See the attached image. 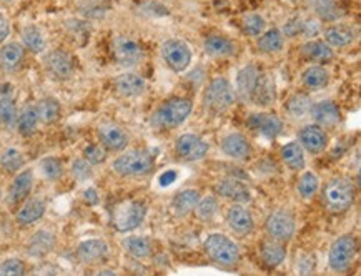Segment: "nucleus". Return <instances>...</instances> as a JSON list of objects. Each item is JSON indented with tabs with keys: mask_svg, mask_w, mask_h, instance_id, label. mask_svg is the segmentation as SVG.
<instances>
[{
	"mask_svg": "<svg viewBox=\"0 0 361 276\" xmlns=\"http://www.w3.org/2000/svg\"><path fill=\"white\" fill-rule=\"evenodd\" d=\"M97 135H99L100 145L105 150L122 151L128 145L127 132L122 127L115 125V123H102L99 130H97Z\"/></svg>",
	"mask_w": 361,
	"mask_h": 276,
	"instance_id": "4468645a",
	"label": "nucleus"
},
{
	"mask_svg": "<svg viewBox=\"0 0 361 276\" xmlns=\"http://www.w3.org/2000/svg\"><path fill=\"white\" fill-rule=\"evenodd\" d=\"M32 187H34V172L32 170H24L13 178L11 188H8L7 200L11 205H18L29 199Z\"/></svg>",
	"mask_w": 361,
	"mask_h": 276,
	"instance_id": "412c9836",
	"label": "nucleus"
},
{
	"mask_svg": "<svg viewBox=\"0 0 361 276\" xmlns=\"http://www.w3.org/2000/svg\"><path fill=\"white\" fill-rule=\"evenodd\" d=\"M55 246V234L49 230H39L34 237L30 238L29 245H27V253L35 258H42V256L49 255Z\"/></svg>",
	"mask_w": 361,
	"mask_h": 276,
	"instance_id": "a878e982",
	"label": "nucleus"
},
{
	"mask_svg": "<svg viewBox=\"0 0 361 276\" xmlns=\"http://www.w3.org/2000/svg\"><path fill=\"white\" fill-rule=\"evenodd\" d=\"M11 34V24H8V18L0 13V44L7 39Z\"/></svg>",
	"mask_w": 361,
	"mask_h": 276,
	"instance_id": "5fc2aeb1",
	"label": "nucleus"
},
{
	"mask_svg": "<svg viewBox=\"0 0 361 276\" xmlns=\"http://www.w3.org/2000/svg\"><path fill=\"white\" fill-rule=\"evenodd\" d=\"M45 68L50 73V77L57 80H67L73 73V61L72 57L63 50H52L45 57Z\"/></svg>",
	"mask_w": 361,
	"mask_h": 276,
	"instance_id": "dca6fc26",
	"label": "nucleus"
},
{
	"mask_svg": "<svg viewBox=\"0 0 361 276\" xmlns=\"http://www.w3.org/2000/svg\"><path fill=\"white\" fill-rule=\"evenodd\" d=\"M226 225L233 233H237L238 237H247L253 232L255 228V220L252 211L242 203L231 205L228 211H226Z\"/></svg>",
	"mask_w": 361,
	"mask_h": 276,
	"instance_id": "f8f14e48",
	"label": "nucleus"
},
{
	"mask_svg": "<svg viewBox=\"0 0 361 276\" xmlns=\"http://www.w3.org/2000/svg\"><path fill=\"white\" fill-rule=\"evenodd\" d=\"M114 87L122 96H138L147 89L145 80L138 73H120L114 78Z\"/></svg>",
	"mask_w": 361,
	"mask_h": 276,
	"instance_id": "5701e85b",
	"label": "nucleus"
},
{
	"mask_svg": "<svg viewBox=\"0 0 361 276\" xmlns=\"http://www.w3.org/2000/svg\"><path fill=\"white\" fill-rule=\"evenodd\" d=\"M248 127L265 138H276L283 130V123H281L280 118L275 113L268 112L250 115Z\"/></svg>",
	"mask_w": 361,
	"mask_h": 276,
	"instance_id": "ddd939ff",
	"label": "nucleus"
},
{
	"mask_svg": "<svg viewBox=\"0 0 361 276\" xmlns=\"http://www.w3.org/2000/svg\"><path fill=\"white\" fill-rule=\"evenodd\" d=\"M296 230L295 216L290 211L276 210L271 211L265 220V232L271 240L286 243L293 238Z\"/></svg>",
	"mask_w": 361,
	"mask_h": 276,
	"instance_id": "6e6552de",
	"label": "nucleus"
},
{
	"mask_svg": "<svg viewBox=\"0 0 361 276\" xmlns=\"http://www.w3.org/2000/svg\"><path fill=\"white\" fill-rule=\"evenodd\" d=\"M356 190L348 178L336 177L323 187L322 200L323 206L330 213H345L355 203Z\"/></svg>",
	"mask_w": 361,
	"mask_h": 276,
	"instance_id": "f257e3e1",
	"label": "nucleus"
},
{
	"mask_svg": "<svg viewBox=\"0 0 361 276\" xmlns=\"http://www.w3.org/2000/svg\"><path fill=\"white\" fill-rule=\"evenodd\" d=\"M300 145L303 146V150L310 151V153L317 155L322 153L328 145V135L320 125L312 123V125H305L298 133Z\"/></svg>",
	"mask_w": 361,
	"mask_h": 276,
	"instance_id": "f3484780",
	"label": "nucleus"
},
{
	"mask_svg": "<svg viewBox=\"0 0 361 276\" xmlns=\"http://www.w3.org/2000/svg\"><path fill=\"white\" fill-rule=\"evenodd\" d=\"M25 165V158L20 150L7 149L0 155V167L7 173H17Z\"/></svg>",
	"mask_w": 361,
	"mask_h": 276,
	"instance_id": "79ce46f5",
	"label": "nucleus"
},
{
	"mask_svg": "<svg viewBox=\"0 0 361 276\" xmlns=\"http://www.w3.org/2000/svg\"><path fill=\"white\" fill-rule=\"evenodd\" d=\"M258 73H260V70H258V68L253 67V65L243 67L242 70L238 72L235 95L238 96L240 102H243V104L252 102V94H253L255 84H257Z\"/></svg>",
	"mask_w": 361,
	"mask_h": 276,
	"instance_id": "b1692460",
	"label": "nucleus"
},
{
	"mask_svg": "<svg viewBox=\"0 0 361 276\" xmlns=\"http://www.w3.org/2000/svg\"><path fill=\"white\" fill-rule=\"evenodd\" d=\"M310 117L320 127H335L340 122L341 113L335 102H331V100H322V102L312 105Z\"/></svg>",
	"mask_w": 361,
	"mask_h": 276,
	"instance_id": "4be33fe9",
	"label": "nucleus"
},
{
	"mask_svg": "<svg viewBox=\"0 0 361 276\" xmlns=\"http://www.w3.org/2000/svg\"><path fill=\"white\" fill-rule=\"evenodd\" d=\"M107 243L104 240H99V238H90V240L82 242L80 245L77 246V258L85 265L100 263V261L107 256Z\"/></svg>",
	"mask_w": 361,
	"mask_h": 276,
	"instance_id": "aec40b11",
	"label": "nucleus"
},
{
	"mask_svg": "<svg viewBox=\"0 0 361 276\" xmlns=\"http://www.w3.org/2000/svg\"><path fill=\"white\" fill-rule=\"evenodd\" d=\"M203 49L205 52L210 55V57H216V58H224V57H230V55L235 54V45L233 42H230L226 37L221 35H210L203 44Z\"/></svg>",
	"mask_w": 361,
	"mask_h": 276,
	"instance_id": "2f4dec72",
	"label": "nucleus"
},
{
	"mask_svg": "<svg viewBox=\"0 0 361 276\" xmlns=\"http://www.w3.org/2000/svg\"><path fill=\"white\" fill-rule=\"evenodd\" d=\"M175 150H177L180 158L187 160V162H198L207 156L208 144L193 133H185V135L177 138Z\"/></svg>",
	"mask_w": 361,
	"mask_h": 276,
	"instance_id": "9b49d317",
	"label": "nucleus"
},
{
	"mask_svg": "<svg viewBox=\"0 0 361 276\" xmlns=\"http://www.w3.org/2000/svg\"><path fill=\"white\" fill-rule=\"evenodd\" d=\"M323 37H325V42L330 45V47H346V45L353 44L356 39V34L353 27L348 25H331L323 32Z\"/></svg>",
	"mask_w": 361,
	"mask_h": 276,
	"instance_id": "c85d7f7f",
	"label": "nucleus"
},
{
	"mask_svg": "<svg viewBox=\"0 0 361 276\" xmlns=\"http://www.w3.org/2000/svg\"><path fill=\"white\" fill-rule=\"evenodd\" d=\"M307 2L322 20L333 22L341 15L336 0H307Z\"/></svg>",
	"mask_w": 361,
	"mask_h": 276,
	"instance_id": "ea45409f",
	"label": "nucleus"
},
{
	"mask_svg": "<svg viewBox=\"0 0 361 276\" xmlns=\"http://www.w3.org/2000/svg\"><path fill=\"white\" fill-rule=\"evenodd\" d=\"M72 173L78 182H87L89 178H92V175H94V172H92V165L87 162L85 158H78L72 163Z\"/></svg>",
	"mask_w": 361,
	"mask_h": 276,
	"instance_id": "3c124183",
	"label": "nucleus"
},
{
	"mask_svg": "<svg viewBox=\"0 0 361 276\" xmlns=\"http://www.w3.org/2000/svg\"><path fill=\"white\" fill-rule=\"evenodd\" d=\"M17 115V107L16 102L12 100L11 92H4L2 96H0V122L8 128L16 127Z\"/></svg>",
	"mask_w": 361,
	"mask_h": 276,
	"instance_id": "a19ab883",
	"label": "nucleus"
},
{
	"mask_svg": "<svg viewBox=\"0 0 361 276\" xmlns=\"http://www.w3.org/2000/svg\"><path fill=\"white\" fill-rule=\"evenodd\" d=\"M39 113H37L35 107H25L20 113L17 115V130L20 135L24 137H32L37 132V127H39Z\"/></svg>",
	"mask_w": 361,
	"mask_h": 276,
	"instance_id": "e433bc0d",
	"label": "nucleus"
},
{
	"mask_svg": "<svg viewBox=\"0 0 361 276\" xmlns=\"http://www.w3.org/2000/svg\"><path fill=\"white\" fill-rule=\"evenodd\" d=\"M303 32V20L302 18H293V20H290L288 24L285 25V34L288 37H296L298 34H302Z\"/></svg>",
	"mask_w": 361,
	"mask_h": 276,
	"instance_id": "603ef678",
	"label": "nucleus"
},
{
	"mask_svg": "<svg viewBox=\"0 0 361 276\" xmlns=\"http://www.w3.org/2000/svg\"><path fill=\"white\" fill-rule=\"evenodd\" d=\"M312 105H313V102L308 95L295 94V95H291L288 100H286L285 110L291 118L300 120V118L308 117L310 110H312Z\"/></svg>",
	"mask_w": 361,
	"mask_h": 276,
	"instance_id": "f704fd0d",
	"label": "nucleus"
},
{
	"mask_svg": "<svg viewBox=\"0 0 361 276\" xmlns=\"http://www.w3.org/2000/svg\"><path fill=\"white\" fill-rule=\"evenodd\" d=\"M192 113V102L187 99H170L157 110L152 123L161 130H173L187 120Z\"/></svg>",
	"mask_w": 361,
	"mask_h": 276,
	"instance_id": "39448f33",
	"label": "nucleus"
},
{
	"mask_svg": "<svg viewBox=\"0 0 361 276\" xmlns=\"http://www.w3.org/2000/svg\"><path fill=\"white\" fill-rule=\"evenodd\" d=\"M298 193L300 196L305 200L313 199L317 195L318 190H320V178H318L317 173L313 172H305L298 180Z\"/></svg>",
	"mask_w": 361,
	"mask_h": 276,
	"instance_id": "37998d69",
	"label": "nucleus"
},
{
	"mask_svg": "<svg viewBox=\"0 0 361 276\" xmlns=\"http://www.w3.org/2000/svg\"><path fill=\"white\" fill-rule=\"evenodd\" d=\"M302 82L308 90H322L330 84V73L320 65H313L303 72Z\"/></svg>",
	"mask_w": 361,
	"mask_h": 276,
	"instance_id": "c9c22d12",
	"label": "nucleus"
},
{
	"mask_svg": "<svg viewBox=\"0 0 361 276\" xmlns=\"http://www.w3.org/2000/svg\"><path fill=\"white\" fill-rule=\"evenodd\" d=\"M40 170H42V173H44L45 178L55 182V180H59V178H62L63 163L60 162L59 158H55V156H47V158H44L40 162Z\"/></svg>",
	"mask_w": 361,
	"mask_h": 276,
	"instance_id": "49530a36",
	"label": "nucleus"
},
{
	"mask_svg": "<svg viewBox=\"0 0 361 276\" xmlns=\"http://www.w3.org/2000/svg\"><path fill=\"white\" fill-rule=\"evenodd\" d=\"M215 193L220 195L221 199L233 201V203H248V201H252L250 188L237 178H225V180L216 183Z\"/></svg>",
	"mask_w": 361,
	"mask_h": 276,
	"instance_id": "2eb2a0df",
	"label": "nucleus"
},
{
	"mask_svg": "<svg viewBox=\"0 0 361 276\" xmlns=\"http://www.w3.org/2000/svg\"><path fill=\"white\" fill-rule=\"evenodd\" d=\"M22 40H24V45L30 52L34 54H42L45 50V39L42 35V32L34 25L25 27L22 30Z\"/></svg>",
	"mask_w": 361,
	"mask_h": 276,
	"instance_id": "c03bdc74",
	"label": "nucleus"
},
{
	"mask_svg": "<svg viewBox=\"0 0 361 276\" xmlns=\"http://www.w3.org/2000/svg\"><path fill=\"white\" fill-rule=\"evenodd\" d=\"M285 35L279 29H271L258 39V50L263 54H279L283 49Z\"/></svg>",
	"mask_w": 361,
	"mask_h": 276,
	"instance_id": "58836bf2",
	"label": "nucleus"
},
{
	"mask_svg": "<svg viewBox=\"0 0 361 276\" xmlns=\"http://www.w3.org/2000/svg\"><path fill=\"white\" fill-rule=\"evenodd\" d=\"M302 55L310 62L325 63L330 62L333 58V50L330 49V45L323 42V40H312V42L303 45Z\"/></svg>",
	"mask_w": 361,
	"mask_h": 276,
	"instance_id": "473e14b6",
	"label": "nucleus"
},
{
	"mask_svg": "<svg viewBox=\"0 0 361 276\" xmlns=\"http://www.w3.org/2000/svg\"><path fill=\"white\" fill-rule=\"evenodd\" d=\"M280 156L290 170H303L305 165H307L303 146L300 145V142H290V144L281 146Z\"/></svg>",
	"mask_w": 361,
	"mask_h": 276,
	"instance_id": "7c9ffc66",
	"label": "nucleus"
},
{
	"mask_svg": "<svg viewBox=\"0 0 361 276\" xmlns=\"http://www.w3.org/2000/svg\"><path fill=\"white\" fill-rule=\"evenodd\" d=\"M220 210V203L216 200V196H207V199L198 200V203L195 206V215L198 220L202 222H212L215 218L216 213Z\"/></svg>",
	"mask_w": 361,
	"mask_h": 276,
	"instance_id": "a18cd8bd",
	"label": "nucleus"
},
{
	"mask_svg": "<svg viewBox=\"0 0 361 276\" xmlns=\"http://www.w3.org/2000/svg\"><path fill=\"white\" fill-rule=\"evenodd\" d=\"M161 57L173 72H183L192 62V50L182 40H166L161 44Z\"/></svg>",
	"mask_w": 361,
	"mask_h": 276,
	"instance_id": "9d476101",
	"label": "nucleus"
},
{
	"mask_svg": "<svg viewBox=\"0 0 361 276\" xmlns=\"http://www.w3.org/2000/svg\"><path fill=\"white\" fill-rule=\"evenodd\" d=\"M83 200L89 205H97L99 203V193H97L95 188H87V190L83 192Z\"/></svg>",
	"mask_w": 361,
	"mask_h": 276,
	"instance_id": "6e6d98bb",
	"label": "nucleus"
},
{
	"mask_svg": "<svg viewBox=\"0 0 361 276\" xmlns=\"http://www.w3.org/2000/svg\"><path fill=\"white\" fill-rule=\"evenodd\" d=\"M45 215V203L39 199H32L25 201L24 206L17 211V223L20 227H29L39 222L42 216Z\"/></svg>",
	"mask_w": 361,
	"mask_h": 276,
	"instance_id": "c756f323",
	"label": "nucleus"
},
{
	"mask_svg": "<svg viewBox=\"0 0 361 276\" xmlns=\"http://www.w3.org/2000/svg\"><path fill=\"white\" fill-rule=\"evenodd\" d=\"M37 108V113H39V118L40 122L47 123H55L60 118V115H62V107H60L59 100L52 99V96H47V99H42L39 104L35 105Z\"/></svg>",
	"mask_w": 361,
	"mask_h": 276,
	"instance_id": "4c0bfd02",
	"label": "nucleus"
},
{
	"mask_svg": "<svg viewBox=\"0 0 361 276\" xmlns=\"http://www.w3.org/2000/svg\"><path fill=\"white\" fill-rule=\"evenodd\" d=\"M24 47L17 42H11L0 49V67L6 72H16L24 62Z\"/></svg>",
	"mask_w": 361,
	"mask_h": 276,
	"instance_id": "bb28decb",
	"label": "nucleus"
},
{
	"mask_svg": "<svg viewBox=\"0 0 361 276\" xmlns=\"http://www.w3.org/2000/svg\"><path fill=\"white\" fill-rule=\"evenodd\" d=\"M155 167V155L147 150H132L117 156L112 168L120 177H143Z\"/></svg>",
	"mask_w": 361,
	"mask_h": 276,
	"instance_id": "20e7f679",
	"label": "nucleus"
},
{
	"mask_svg": "<svg viewBox=\"0 0 361 276\" xmlns=\"http://www.w3.org/2000/svg\"><path fill=\"white\" fill-rule=\"evenodd\" d=\"M200 200V193L198 190H193V188H188V190L180 192L178 195H175V199L172 200V211L175 216L178 218H183L192 213L195 210V206Z\"/></svg>",
	"mask_w": 361,
	"mask_h": 276,
	"instance_id": "cd10ccee",
	"label": "nucleus"
},
{
	"mask_svg": "<svg viewBox=\"0 0 361 276\" xmlns=\"http://www.w3.org/2000/svg\"><path fill=\"white\" fill-rule=\"evenodd\" d=\"M276 100V85L275 80L268 73H258L257 84H255L252 94V104L258 107H270Z\"/></svg>",
	"mask_w": 361,
	"mask_h": 276,
	"instance_id": "a211bd4d",
	"label": "nucleus"
},
{
	"mask_svg": "<svg viewBox=\"0 0 361 276\" xmlns=\"http://www.w3.org/2000/svg\"><path fill=\"white\" fill-rule=\"evenodd\" d=\"M265 27H267L265 18H263L262 15H258V13H250V15L245 17L242 22L243 32L250 37L262 35L263 32H265Z\"/></svg>",
	"mask_w": 361,
	"mask_h": 276,
	"instance_id": "de8ad7c7",
	"label": "nucleus"
},
{
	"mask_svg": "<svg viewBox=\"0 0 361 276\" xmlns=\"http://www.w3.org/2000/svg\"><path fill=\"white\" fill-rule=\"evenodd\" d=\"M221 151L233 160H247L252 156V144L242 133H230L221 140Z\"/></svg>",
	"mask_w": 361,
	"mask_h": 276,
	"instance_id": "6ab92c4d",
	"label": "nucleus"
},
{
	"mask_svg": "<svg viewBox=\"0 0 361 276\" xmlns=\"http://www.w3.org/2000/svg\"><path fill=\"white\" fill-rule=\"evenodd\" d=\"M83 158H85L90 165H100L107 160V150L102 145L92 144L89 146H85V150H83Z\"/></svg>",
	"mask_w": 361,
	"mask_h": 276,
	"instance_id": "09e8293b",
	"label": "nucleus"
},
{
	"mask_svg": "<svg viewBox=\"0 0 361 276\" xmlns=\"http://www.w3.org/2000/svg\"><path fill=\"white\" fill-rule=\"evenodd\" d=\"M122 246L128 255L137 260L148 258V256L152 255V251H154V248H152V242L148 240L147 237H128L122 242Z\"/></svg>",
	"mask_w": 361,
	"mask_h": 276,
	"instance_id": "72a5a7b5",
	"label": "nucleus"
},
{
	"mask_svg": "<svg viewBox=\"0 0 361 276\" xmlns=\"http://www.w3.org/2000/svg\"><path fill=\"white\" fill-rule=\"evenodd\" d=\"M258 253H260V258L267 268H276L286 258V248L283 243L271 240V238L262 243Z\"/></svg>",
	"mask_w": 361,
	"mask_h": 276,
	"instance_id": "393cba45",
	"label": "nucleus"
},
{
	"mask_svg": "<svg viewBox=\"0 0 361 276\" xmlns=\"http://www.w3.org/2000/svg\"><path fill=\"white\" fill-rule=\"evenodd\" d=\"M147 216V205L142 200H123L112 208L110 223L115 232L128 233L137 230Z\"/></svg>",
	"mask_w": 361,
	"mask_h": 276,
	"instance_id": "7ed1b4c3",
	"label": "nucleus"
},
{
	"mask_svg": "<svg viewBox=\"0 0 361 276\" xmlns=\"http://www.w3.org/2000/svg\"><path fill=\"white\" fill-rule=\"evenodd\" d=\"M0 125H2V122H0Z\"/></svg>",
	"mask_w": 361,
	"mask_h": 276,
	"instance_id": "13d9d810",
	"label": "nucleus"
},
{
	"mask_svg": "<svg viewBox=\"0 0 361 276\" xmlns=\"http://www.w3.org/2000/svg\"><path fill=\"white\" fill-rule=\"evenodd\" d=\"M235 100H237V95H235L233 87H231L226 78L219 77L214 78L205 89V94H203V107L208 112L219 115L226 112L235 104Z\"/></svg>",
	"mask_w": 361,
	"mask_h": 276,
	"instance_id": "423d86ee",
	"label": "nucleus"
},
{
	"mask_svg": "<svg viewBox=\"0 0 361 276\" xmlns=\"http://www.w3.org/2000/svg\"><path fill=\"white\" fill-rule=\"evenodd\" d=\"M356 253H358V240H356V237H353V234H343V237L336 238L330 246L328 265L336 273H345L353 265Z\"/></svg>",
	"mask_w": 361,
	"mask_h": 276,
	"instance_id": "0eeeda50",
	"label": "nucleus"
},
{
	"mask_svg": "<svg viewBox=\"0 0 361 276\" xmlns=\"http://www.w3.org/2000/svg\"><path fill=\"white\" fill-rule=\"evenodd\" d=\"M203 248H205L208 258L214 261L215 265L221 266V268H233L242 260L237 243L224 233L208 234L205 243H203Z\"/></svg>",
	"mask_w": 361,
	"mask_h": 276,
	"instance_id": "f03ea898",
	"label": "nucleus"
},
{
	"mask_svg": "<svg viewBox=\"0 0 361 276\" xmlns=\"http://www.w3.org/2000/svg\"><path fill=\"white\" fill-rule=\"evenodd\" d=\"M0 199H2V192H0Z\"/></svg>",
	"mask_w": 361,
	"mask_h": 276,
	"instance_id": "4d7b16f0",
	"label": "nucleus"
},
{
	"mask_svg": "<svg viewBox=\"0 0 361 276\" xmlns=\"http://www.w3.org/2000/svg\"><path fill=\"white\" fill-rule=\"evenodd\" d=\"M24 261L17 258H8L0 263V276H22L25 275Z\"/></svg>",
	"mask_w": 361,
	"mask_h": 276,
	"instance_id": "8fccbe9b",
	"label": "nucleus"
},
{
	"mask_svg": "<svg viewBox=\"0 0 361 276\" xmlns=\"http://www.w3.org/2000/svg\"><path fill=\"white\" fill-rule=\"evenodd\" d=\"M177 177H178V173L175 172V170H166V172L161 173L159 178L160 187H170L175 180H177Z\"/></svg>",
	"mask_w": 361,
	"mask_h": 276,
	"instance_id": "864d4df0",
	"label": "nucleus"
},
{
	"mask_svg": "<svg viewBox=\"0 0 361 276\" xmlns=\"http://www.w3.org/2000/svg\"><path fill=\"white\" fill-rule=\"evenodd\" d=\"M114 57L122 67H135L143 61L145 52H143L142 45L135 39L127 35H120L114 40L112 45Z\"/></svg>",
	"mask_w": 361,
	"mask_h": 276,
	"instance_id": "1a4fd4ad",
	"label": "nucleus"
}]
</instances>
